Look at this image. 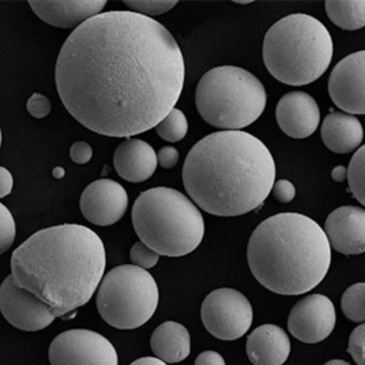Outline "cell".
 I'll use <instances>...</instances> for the list:
<instances>
[{
	"mask_svg": "<svg viewBox=\"0 0 365 365\" xmlns=\"http://www.w3.org/2000/svg\"><path fill=\"white\" fill-rule=\"evenodd\" d=\"M184 56L161 23L133 11L101 13L68 36L55 81L65 108L99 135L154 128L178 102Z\"/></svg>",
	"mask_w": 365,
	"mask_h": 365,
	"instance_id": "cell-1",
	"label": "cell"
},
{
	"mask_svg": "<svg viewBox=\"0 0 365 365\" xmlns=\"http://www.w3.org/2000/svg\"><path fill=\"white\" fill-rule=\"evenodd\" d=\"M189 197L208 214L237 217L264 203L275 184L272 153L257 137L221 131L204 137L189 151L182 168Z\"/></svg>",
	"mask_w": 365,
	"mask_h": 365,
	"instance_id": "cell-2",
	"label": "cell"
},
{
	"mask_svg": "<svg viewBox=\"0 0 365 365\" xmlns=\"http://www.w3.org/2000/svg\"><path fill=\"white\" fill-rule=\"evenodd\" d=\"M106 267L101 237L83 225L63 224L38 231L22 243L12 253L11 275L61 317L90 302Z\"/></svg>",
	"mask_w": 365,
	"mask_h": 365,
	"instance_id": "cell-3",
	"label": "cell"
},
{
	"mask_svg": "<svg viewBox=\"0 0 365 365\" xmlns=\"http://www.w3.org/2000/svg\"><path fill=\"white\" fill-rule=\"evenodd\" d=\"M253 276L269 291L299 295L317 287L331 262L330 241L311 217L280 213L267 218L254 230L247 246Z\"/></svg>",
	"mask_w": 365,
	"mask_h": 365,
	"instance_id": "cell-4",
	"label": "cell"
},
{
	"mask_svg": "<svg viewBox=\"0 0 365 365\" xmlns=\"http://www.w3.org/2000/svg\"><path fill=\"white\" fill-rule=\"evenodd\" d=\"M262 55L267 70L276 80L292 86H307L330 66L334 42L319 19L296 13L269 28Z\"/></svg>",
	"mask_w": 365,
	"mask_h": 365,
	"instance_id": "cell-5",
	"label": "cell"
},
{
	"mask_svg": "<svg viewBox=\"0 0 365 365\" xmlns=\"http://www.w3.org/2000/svg\"><path fill=\"white\" fill-rule=\"evenodd\" d=\"M132 220L140 240L161 256L187 255L204 239L201 212L184 194L170 187L143 192L133 204Z\"/></svg>",
	"mask_w": 365,
	"mask_h": 365,
	"instance_id": "cell-6",
	"label": "cell"
},
{
	"mask_svg": "<svg viewBox=\"0 0 365 365\" xmlns=\"http://www.w3.org/2000/svg\"><path fill=\"white\" fill-rule=\"evenodd\" d=\"M195 106L205 123L226 131H239L262 116L267 93L250 71L231 65L211 68L195 90Z\"/></svg>",
	"mask_w": 365,
	"mask_h": 365,
	"instance_id": "cell-7",
	"label": "cell"
},
{
	"mask_svg": "<svg viewBox=\"0 0 365 365\" xmlns=\"http://www.w3.org/2000/svg\"><path fill=\"white\" fill-rule=\"evenodd\" d=\"M98 312L119 330H135L154 316L159 289L148 270L135 265L116 267L106 274L97 292Z\"/></svg>",
	"mask_w": 365,
	"mask_h": 365,
	"instance_id": "cell-8",
	"label": "cell"
},
{
	"mask_svg": "<svg viewBox=\"0 0 365 365\" xmlns=\"http://www.w3.org/2000/svg\"><path fill=\"white\" fill-rule=\"evenodd\" d=\"M201 319L205 328L222 341L237 340L250 330L253 309L247 297L230 288L217 289L204 299Z\"/></svg>",
	"mask_w": 365,
	"mask_h": 365,
	"instance_id": "cell-9",
	"label": "cell"
},
{
	"mask_svg": "<svg viewBox=\"0 0 365 365\" xmlns=\"http://www.w3.org/2000/svg\"><path fill=\"white\" fill-rule=\"evenodd\" d=\"M51 365H118L112 342L96 331L73 329L61 332L48 349Z\"/></svg>",
	"mask_w": 365,
	"mask_h": 365,
	"instance_id": "cell-10",
	"label": "cell"
},
{
	"mask_svg": "<svg viewBox=\"0 0 365 365\" xmlns=\"http://www.w3.org/2000/svg\"><path fill=\"white\" fill-rule=\"evenodd\" d=\"M0 308L9 324L24 331L43 330L57 318L47 303L21 288L11 275L6 277L0 288Z\"/></svg>",
	"mask_w": 365,
	"mask_h": 365,
	"instance_id": "cell-11",
	"label": "cell"
},
{
	"mask_svg": "<svg viewBox=\"0 0 365 365\" xmlns=\"http://www.w3.org/2000/svg\"><path fill=\"white\" fill-rule=\"evenodd\" d=\"M336 324V312L327 296L305 297L292 308L288 319L289 332L297 340L314 344L330 336Z\"/></svg>",
	"mask_w": 365,
	"mask_h": 365,
	"instance_id": "cell-12",
	"label": "cell"
},
{
	"mask_svg": "<svg viewBox=\"0 0 365 365\" xmlns=\"http://www.w3.org/2000/svg\"><path fill=\"white\" fill-rule=\"evenodd\" d=\"M335 106L350 114H365V51L354 52L336 64L328 83Z\"/></svg>",
	"mask_w": 365,
	"mask_h": 365,
	"instance_id": "cell-13",
	"label": "cell"
},
{
	"mask_svg": "<svg viewBox=\"0 0 365 365\" xmlns=\"http://www.w3.org/2000/svg\"><path fill=\"white\" fill-rule=\"evenodd\" d=\"M129 198L125 187L112 179L91 182L81 195L80 208L91 224L108 227L125 216Z\"/></svg>",
	"mask_w": 365,
	"mask_h": 365,
	"instance_id": "cell-14",
	"label": "cell"
},
{
	"mask_svg": "<svg viewBox=\"0 0 365 365\" xmlns=\"http://www.w3.org/2000/svg\"><path fill=\"white\" fill-rule=\"evenodd\" d=\"M276 119L280 130L294 139L307 138L317 130L321 113L317 102L303 91H292L277 104Z\"/></svg>",
	"mask_w": 365,
	"mask_h": 365,
	"instance_id": "cell-15",
	"label": "cell"
},
{
	"mask_svg": "<svg viewBox=\"0 0 365 365\" xmlns=\"http://www.w3.org/2000/svg\"><path fill=\"white\" fill-rule=\"evenodd\" d=\"M325 233L331 247L344 255L365 252V210L345 205L332 211L325 222Z\"/></svg>",
	"mask_w": 365,
	"mask_h": 365,
	"instance_id": "cell-16",
	"label": "cell"
},
{
	"mask_svg": "<svg viewBox=\"0 0 365 365\" xmlns=\"http://www.w3.org/2000/svg\"><path fill=\"white\" fill-rule=\"evenodd\" d=\"M104 0L86 1H29L31 11L47 24L60 29H77L88 19L101 14Z\"/></svg>",
	"mask_w": 365,
	"mask_h": 365,
	"instance_id": "cell-17",
	"label": "cell"
},
{
	"mask_svg": "<svg viewBox=\"0 0 365 365\" xmlns=\"http://www.w3.org/2000/svg\"><path fill=\"white\" fill-rule=\"evenodd\" d=\"M113 165L125 180L141 182L154 175L158 165V154L148 143L128 138L114 152Z\"/></svg>",
	"mask_w": 365,
	"mask_h": 365,
	"instance_id": "cell-18",
	"label": "cell"
},
{
	"mask_svg": "<svg viewBox=\"0 0 365 365\" xmlns=\"http://www.w3.org/2000/svg\"><path fill=\"white\" fill-rule=\"evenodd\" d=\"M246 349L253 365H282L291 354V341L282 328L264 324L251 332Z\"/></svg>",
	"mask_w": 365,
	"mask_h": 365,
	"instance_id": "cell-19",
	"label": "cell"
},
{
	"mask_svg": "<svg viewBox=\"0 0 365 365\" xmlns=\"http://www.w3.org/2000/svg\"><path fill=\"white\" fill-rule=\"evenodd\" d=\"M321 135L326 148L335 154H349L359 148L364 140V127L356 117L334 112L325 117Z\"/></svg>",
	"mask_w": 365,
	"mask_h": 365,
	"instance_id": "cell-20",
	"label": "cell"
},
{
	"mask_svg": "<svg viewBox=\"0 0 365 365\" xmlns=\"http://www.w3.org/2000/svg\"><path fill=\"white\" fill-rule=\"evenodd\" d=\"M151 349L155 356L168 364L187 359L191 351V337L187 329L177 322L159 325L151 336Z\"/></svg>",
	"mask_w": 365,
	"mask_h": 365,
	"instance_id": "cell-21",
	"label": "cell"
},
{
	"mask_svg": "<svg viewBox=\"0 0 365 365\" xmlns=\"http://www.w3.org/2000/svg\"><path fill=\"white\" fill-rule=\"evenodd\" d=\"M329 19L344 31L365 27V1H326Z\"/></svg>",
	"mask_w": 365,
	"mask_h": 365,
	"instance_id": "cell-22",
	"label": "cell"
},
{
	"mask_svg": "<svg viewBox=\"0 0 365 365\" xmlns=\"http://www.w3.org/2000/svg\"><path fill=\"white\" fill-rule=\"evenodd\" d=\"M155 128L158 135L165 141L177 143L187 135L188 122L181 110L174 108Z\"/></svg>",
	"mask_w": 365,
	"mask_h": 365,
	"instance_id": "cell-23",
	"label": "cell"
},
{
	"mask_svg": "<svg viewBox=\"0 0 365 365\" xmlns=\"http://www.w3.org/2000/svg\"><path fill=\"white\" fill-rule=\"evenodd\" d=\"M341 309L350 321L365 322V282L349 287L342 295Z\"/></svg>",
	"mask_w": 365,
	"mask_h": 365,
	"instance_id": "cell-24",
	"label": "cell"
},
{
	"mask_svg": "<svg viewBox=\"0 0 365 365\" xmlns=\"http://www.w3.org/2000/svg\"><path fill=\"white\" fill-rule=\"evenodd\" d=\"M347 178L354 197L365 207V145L351 159Z\"/></svg>",
	"mask_w": 365,
	"mask_h": 365,
	"instance_id": "cell-25",
	"label": "cell"
},
{
	"mask_svg": "<svg viewBox=\"0 0 365 365\" xmlns=\"http://www.w3.org/2000/svg\"><path fill=\"white\" fill-rule=\"evenodd\" d=\"M159 254L142 241L136 242L130 250V259L133 265L143 269L154 268L159 262Z\"/></svg>",
	"mask_w": 365,
	"mask_h": 365,
	"instance_id": "cell-26",
	"label": "cell"
},
{
	"mask_svg": "<svg viewBox=\"0 0 365 365\" xmlns=\"http://www.w3.org/2000/svg\"><path fill=\"white\" fill-rule=\"evenodd\" d=\"M125 5L133 12L138 13L145 17L158 16L170 11L178 5V1H125Z\"/></svg>",
	"mask_w": 365,
	"mask_h": 365,
	"instance_id": "cell-27",
	"label": "cell"
},
{
	"mask_svg": "<svg viewBox=\"0 0 365 365\" xmlns=\"http://www.w3.org/2000/svg\"><path fill=\"white\" fill-rule=\"evenodd\" d=\"M1 231H0V252H6L11 249L16 239V222L11 211L6 205L1 204Z\"/></svg>",
	"mask_w": 365,
	"mask_h": 365,
	"instance_id": "cell-28",
	"label": "cell"
},
{
	"mask_svg": "<svg viewBox=\"0 0 365 365\" xmlns=\"http://www.w3.org/2000/svg\"><path fill=\"white\" fill-rule=\"evenodd\" d=\"M348 353L358 365H365V324L358 326L351 332Z\"/></svg>",
	"mask_w": 365,
	"mask_h": 365,
	"instance_id": "cell-29",
	"label": "cell"
},
{
	"mask_svg": "<svg viewBox=\"0 0 365 365\" xmlns=\"http://www.w3.org/2000/svg\"><path fill=\"white\" fill-rule=\"evenodd\" d=\"M27 110L29 113L34 118H44L51 112V101L44 94L34 93L28 100Z\"/></svg>",
	"mask_w": 365,
	"mask_h": 365,
	"instance_id": "cell-30",
	"label": "cell"
},
{
	"mask_svg": "<svg viewBox=\"0 0 365 365\" xmlns=\"http://www.w3.org/2000/svg\"><path fill=\"white\" fill-rule=\"evenodd\" d=\"M274 197L280 203H289L296 197V188L291 181L282 179L275 182L272 188Z\"/></svg>",
	"mask_w": 365,
	"mask_h": 365,
	"instance_id": "cell-31",
	"label": "cell"
},
{
	"mask_svg": "<svg viewBox=\"0 0 365 365\" xmlns=\"http://www.w3.org/2000/svg\"><path fill=\"white\" fill-rule=\"evenodd\" d=\"M93 150L89 143L79 141L74 143L70 149L71 159L75 164H87L93 158Z\"/></svg>",
	"mask_w": 365,
	"mask_h": 365,
	"instance_id": "cell-32",
	"label": "cell"
},
{
	"mask_svg": "<svg viewBox=\"0 0 365 365\" xmlns=\"http://www.w3.org/2000/svg\"><path fill=\"white\" fill-rule=\"evenodd\" d=\"M158 165L165 169H171L178 165L179 153L173 146H164L158 153Z\"/></svg>",
	"mask_w": 365,
	"mask_h": 365,
	"instance_id": "cell-33",
	"label": "cell"
},
{
	"mask_svg": "<svg viewBox=\"0 0 365 365\" xmlns=\"http://www.w3.org/2000/svg\"><path fill=\"white\" fill-rule=\"evenodd\" d=\"M195 365H227L222 355L215 351H205L198 355Z\"/></svg>",
	"mask_w": 365,
	"mask_h": 365,
	"instance_id": "cell-34",
	"label": "cell"
},
{
	"mask_svg": "<svg viewBox=\"0 0 365 365\" xmlns=\"http://www.w3.org/2000/svg\"><path fill=\"white\" fill-rule=\"evenodd\" d=\"M14 187V179L11 173L5 168H0V197L4 198L11 193Z\"/></svg>",
	"mask_w": 365,
	"mask_h": 365,
	"instance_id": "cell-35",
	"label": "cell"
},
{
	"mask_svg": "<svg viewBox=\"0 0 365 365\" xmlns=\"http://www.w3.org/2000/svg\"><path fill=\"white\" fill-rule=\"evenodd\" d=\"M130 365H168L165 361L158 357H143L137 359Z\"/></svg>",
	"mask_w": 365,
	"mask_h": 365,
	"instance_id": "cell-36",
	"label": "cell"
},
{
	"mask_svg": "<svg viewBox=\"0 0 365 365\" xmlns=\"http://www.w3.org/2000/svg\"><path fill=\"white\" fill-rule=\"evenodd\" d=\"M347 175L348 169L345 168L344 166L342 165L336 166V168L331 171L332 179L339 182H344L345 179L347 178Z\"/></svg>",
	"mask_w": 365,
	"mask_h": 365,
	"instance_id": "cell-37",
	"label": "cell"
},
{
	"mask_svg": "<svg viewBox=\"0 0 365 365\" xmlns=\"http://www.w3.org/2000/svg\"><path fill=\"white\" fill-rule=\"evenodd\" d=\"M324 365H351L348 361L344 360H331L327 361Z\"/></svg>",
	"mask_w": 365,
	"mask_h": 365,
	"instance_id": "cell-38",
	"label": "cell"
},
{
	"mask_svg": "<svg viewBox=\"0 0 365 365\" xmlns=\"http://www.w3.org/2000/svg\"><path fill=\"white\" fill-rule=\"evenodd\" d=\"M54 172H57V174H54L55 177L57 178H63L64 175V170L61 168H57L55 169Z\"/></svg>",
	"mask_w": 365,
	"mask_h": 365,
	"instance_id": "cell-39",
	"label": "cell"
}]
</instances>
